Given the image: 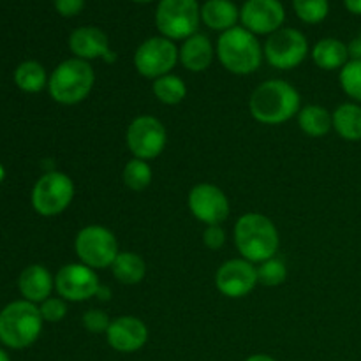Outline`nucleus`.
I'll return each instance as SVG.
<instances>
[{
  "instance_id": "3",
  "label": "nucleus",
  "mask_w": 361,
  "mask_h": 361,
  "mask_svg": "<svg viewBox=\"0 0 361 361\" xmlns=\"http://www.w3.org/2000/svg\"><path fill=\"white\" fill-rule=\"evenodd\" d=\"M215 53L221 66L236 76H249L256 73L264 60L263 44L257 35L243 27L222 32L215 44Z\"/></svg>"
},
{
  "instance_id": "13",
  "label": "nucleus",
  "mask_w": 361,
  "mask_h": 361,
  "mask_svg": "<svg viewBox=\"0 0 361 361\" xmlns=\"http://www.w3.org/2000/svg\"><path fill=\"white\" fill-rule=\"evenodd\" d=\"M187 207L196 221L204 226H219L231 214V204L221 187L214 183H197L189 190Z\"/></svg>"
},
{
  "instance_id": "29",
  "label": "nucleus",
  "mask_w": 361,
  "mask_h": 361,
  "mask_svg": "<svg viewBox=\"0 0 361 361\" xmlns=\"http://www.w3.org/2000/svg\"><path fill=\"white\" fill-rule=\"evenodd\" d=\"M257 282L264 288H279L288 281V267L277 256L257 264Z\"/></svg>"
},
{
  "instance_id": "6",
  "label": "nucleus",
  "mask_w": 361,
  "mask_h": 361,
  "mask_svg": "<svg viewBox=\"0 0 361 361\" xmlns=\"http://www.w3.org/2000/svg\"><path fill=\"white\" fill-rule=\"evenodd\" d=\"M74 252L80 263L87 264L92 270H106L111 268L113 261L120 254L118 240L106 226L88 224L74 236Z\"/></svg>"
},
{
  "instance_id": "22",
  "label": "nucleus",
  "mask_w": 361,
  "mask_h": 361,
  "mask_svg": "<svg viewBox=\"0 0 361 361\" xmlns=\"http://www.w3.org/2000/svg\"><path fill=\"white\" fill-rule=\"evenodd\" d=\"M334 130L349 143L361 141V106L358 102H344L331 113Z\"/></svg>"
},
{
  "instance_id": "34",
  "label": "nucleus",
  "mask_w": 361,
  "mask_h": 361,
  "mask_svg": "<svg viewBox=\"0 0 361 361\" xmlns=\"http://www.w3.org/2000/svg\"><path fill=\"white\" fill-rule=\"evenodd\" d=\"M55 11L63 18H74L85 9V0H53Z\"/></svg>"
},
{
  "instance_id": "11",
  "label": "nucleus",
  "mask_w": 361,
  "mask_h": 361,
  "mask_svg": "<svg viewBox=\"0 0 361 361\" xmlns=\"http://www.w3.org/2000/svg\"><path fill=\"white\" fill-rule=\"evenodd\" d=\"M126 143L133 157L152 161L164 152L168 145V130L154 115H140L126 130Z\"/></svg>"
},
{
  "instance_id": "39",
  "label": "nucleus",
  "mask_w": 361,
  "mask_h": 361,
  "mask_svg": "<svg viewBox=\"0 0 361 361\" xmlns=\"http://www.w3.org/2000/svg\"><path fill=\"white\" fill-rule=\"evenodd\" d=\"M0 361H11V356L7 355L6 349H2V348H0Z\"/></svg>"
},
{
  "instance_id": "17",
  "label": "nucleus",
  "mask_w": 361,
  "mask_h": 361,
  "mask_svg": "<svg viewBox=\"0 0 361 361\" xmlns=\"http://www.w3.org/2000/svg\"><path fill=\"white\" fill-rule=\"evenodd\" d=\"M104 337L113 351L133 355L147 345L148 326L143 319L136 316H120L111 319Z\"/></svg>"
},
{
  "instance_id": "31",
  "label": "nucleus",
  "mask_w": 361,
  "mask_h": 361,
  "mask_svg": "<svg viewBox=\"0 0 361 361\" xmlns=\"http://www.w3.org/2000/svg\"><path fill=\"white\" fill-rule=\"evenodd\" d=\"M69 302H66L60 296H49L48 300L39 305V310H41V316L44 323H60V321L66 319L67 312H69Z\"/></svg>"
},
{
  "instance_id": "7",
  "label": "nucleus",
  "mask_w": 361,
  "mask_h": 361,
  "mask_svg": "<svg viewBox=\"0 0 361 361\" xmlns=\"http://www.w3.org/2000/svg\"><path fill=\"white\" fill-rule=\"evenodd\" d=\"M201 6L197 0H159L155 7V27L162 37L185 41L197 34Z\"/></svg>"
},
{
  "instance_id": "23",
  "label": "nucleus",
  "mask_w": 361,
  "mask_h": 361,
  "mask_svg": "<svg viewBox=\"0 0 361 361\" xmlns=\"http://www.w3.org/2000/svg\"><path fill=\"white\" fill-rule=\"evenodd\" d=\"M111 274L120 284L136 286L143 282L145 275H147V263L140 254L133 252V250H120L111 264Z\"/></svg>"
},
{
  "instance_id": "18",
  "label": "nucleus",
  "mask_w": 361,
  "mask_h": 361,
  "mask_svg": "<svg viewBox=\"0 0 361 361\" xmlns=\"http://www.w3.org/2000/svg\"><path fill=\"white\" fill-rule=\"evenodd\" d=\"M18 289L23 300L41 305L44 300L53 295L55 289V277L51 271L42 264H28L18 277Z\"/></svg>"
},
{
  "instance_id": "38",
  "label": "nucleus",
  "mask_w": 361,
  "mask_h": 361,
  "mask_svg": "<svg viewBox=\"0 0 361 361\" xmlns=\"http://www.w3.org/2000/svg\"><path fill=\"white\" fill-rule=\"evenodd\" d=\"M245 361H277V360L270 355H264V353H257V355L249 356Z\"/></svg>"
},
{
  "instance_id": "21",
  "label": "nucleus",
  "mask_w": 361,
  "mask_h": 361,
  "mask_svg": "<svg viewBox=\"0 0 361 361\" xmlns=\"http://www.w3.org/2000/svg\"><path fill=\"white\" fill-rule=\"evenodd\" d=\"M312 62L323 71H341L351 60L349 46L337 37L319 39L310 49Z\"/></svg>"
},
{
  "instance_id": "14",
  "label": "nucleus",
  "mask_w": 361,
  "mask_h": 361,
  "mask_svg": "<svg viewBox=\"0 0 361 361\" xmlns=\"http://www.w3.org/2000/svg\"><path fill=\"white\" fill-rule=\"evenodd\" d=\"M257 284L256 264L243 257L224 261L215 271V288L226 298H245Z\"/></svg>"
},
{
  "instance_id": "1",
  "label": "nucleus",
  "mask_w": 361,
  "mask_h": 361,
  "mask_svg": "<svg viewBox=\"0 0 361 361\" xmlns=\"http://www.w3.org/2000/svg\"><path fill=\"white\" fill-rule=\"evenodd\" d=\"M302 95L286 80H268L254 88L249 99V111L263 126H282L298 115Z\"/></svg>"
},
{
  "instance_id": "12",
  "label": "nucleus",
  "mask_w": 361,
  "mask_h": 361,
  "mask_svg": "<svg viewBox=\"0 0 361 361\" xmlns=\"http://www.w3.org/2000/svg\"><path fill=\"white\" fill-rule=\"evenodd\" d=\"M101 286L97 271L80 261L63 264L55 275L56 295L71 303L88 302V300L95 298Z\"/></svg>"
},
{
  "instance_id": "10",
  "label": "nucleus",
  "mask_w": 361,
  "mask_h": 361,
  "mask_svg": "<svg viewBox=\"0 0 361 361\" xmlns=\"http://www.w3.org/2000/svg\"><path fill=\"white\" fill-rule=\"evenodd\" d=\"M133 63L140 76L154 81L173 73L178 63V46L162 35L148 37L134 51Z\"/></svg>"
},
{
  "instance_id": "20",
  "label": "nucleus",
  "mask_w": 361,
  "mask_h": 361,
  "mask_svg": "<svg viewBox=\"0 0 361 361\" xmlns=\"http://www.w3.org/2000/svg\"><path fill=\"white\" fill-rule=\"evenodd\" d=\"M240 9L233 0H207L201 6V23L210 30L228 32L238 27Z\"/></svg>"
},
{
  "instance_id": "26",
  "label": "nucleus",
  "mask_w": 361,
  "mask_h": 361,
  "mask_svg": "<svg viewBox=\"0 0 361 361\" xmlns=\"http://www.w3.org/2000/svg\"><path fill=\"white\" fill-rule=\"evenodd\" d=\"M152 92H154V97L162 104L176 106L187 97V85L182 78L171 73L154 80Z\"/></svg>"
},
{
  "instance_id": "36",
  "label": "nucleus",
  "mask_w": 361,
  "mask_h": 361,
  "mask_svg": "<svg viewBox=\"0 0 361 361\" xmlns=\"http://www.w3.org/2000/svg\"><path fill=\"white\" fill-rule=\"evenodd\" d=\"M344 6L351 14L361 16V0H344Z\"/></svg>"
},
{
  "instance_id": "41",
  "label": "nucleus",
  "mask_w": 361,
  "mask_h": 361,
  "mask_svg": "<svg viewBox=\"0 0 361 361\" xmlns=\"http://www.w3.org/2000/svg\"><path fill=\"white\" fill-rule=\"evenodd\" d=\"M2 176H4V169H2V166H0V180H2Z\"/></svg>"
},
{
  "instance_id": "19",
  "label": "nucleus",
  "mask_w": 361,
  "mask_h": 361,
  "mask_svg": "<svg viewBox=\"0 0 361 361\" xmlns=\"http://www.w3.org/2000/svg\"><path fill=\"white\" fill-rule=\"evenodd\" d=\"M215 56L217 53H215V46L212 44L210 37L200 34V32L187 37L178 48V62L189 73H204L207 69H210Z\"/></svg>"
},
{
  "instance_id": "2",
  "label": "nucleus",
  "mask_w": 361,
  "mask_h": 361,
  "mask_svg": "<svg viewBox=\"0 0 361 361\" xmlns=\"http://www.w3.org/2000/svg\"><path fill=\"white\" fill-rule=\"evenodd\" d=\"M233 238L240 257L254 264L275 257L281 247V235L275 222L267 215L256 212L243 214L236 221Z\"/></svg>"
},
{
  "instance_id": "30",
  "label": "nucleus",
  "mask_w": 361,
  "mask_h": 361,
  "mask_svg": "<svg viewBox=\"0 0 361 361\" xmlns=\"http://www.w3.org/2000/svg\"><path fill=\"white\" fill-rule=\"evenodd\" d=\"M338 81L348 97L355 102H361V60H349L338 74Z\"/></svg>"
},
{
  "instance_id": "27",
  "label": "nucleus",
  "mask_w": 361,
  "mask_h": 361,
  "mask_svg": "<svg viewBox=\"0 0 361 361\" xmlns=\"http://www.w3.org/2000/svg\"><path fill=\"white\" fill-rule=\"evenodd\" d=\"M152 180H154V171H152L148 161L133 157L123 166L122 182L127 189L134 190V192H141V190L150 187Z\"/></svg>"
},
{
  "instance_id": "40",
  "label": "nucleus",
  "mask_w": 361,
  "mask_h": 361,
  "mask_svg": "<svg viewBox=\"0 0 361 361\" xmlns=\"http://www.w3.org/2000/svg\"><path fill=\"white\" fill-rule=\"evenodd\" d=\"M130 2H134V4H152V2H155V0H130Z\"/></svg>"
},
{
  "instance_id": "9",
  "label": "nucleus",
  "mask_w": 361,
  "mask_h": 361,
  "mask_svg": "<svg viewBox=\"0 0 361 361\" xmlns=\"http://www.w3.org/2000/svg\"><path fill=\"white\" fill-rule=\"evenodd\" d=\"M309 41L298 28L282 27L281 30L268 35L263 44L264 60L268 66L279 71L296 69L309 56Z\"/></svg>"
},
{
  "instance_id": "15",
  "label": "nucleus",
  "mask_w": 361,
  "mask_h": 361,
  "mask_svg": "<svg viewBox=\"0 0 361 361\" xmlns=\"http://www.w3.org/2000/svg\"><path fill=\"white\" fill-rule=\"evenodd\" d=\"M284 21L281 0H245L240 7V23L254 35H271L281 30Z\"/></svg>"
},
{
  "instance_id": "8",
  "label": "nucleus",
  "mask_w": 361,
  "mask_h": 361,
  "mask_svg": "<svg viewBox=\"0 0 361 361\" xmlns=\"http://www.w3.org/2000/svg\"><path fill=\"white\" fill-rule=\"evenodd\" d=\"M76 187L73 178L62 171H48L39 176L32 187L30 203L41 217L62 215L73 204Z\"/></svg>"
},
{
  "instance_id": "28",
  "label": "nucleus",
  "mask_w": 361,
  "mask_h": 361,
  "mask_svg": "<svg viewBox=\"0 0 361 361\" xmlns=\"http://www.w3.org/2000/svg\"><path fill=\"white\" fill-rule=\"evenodd\" d=\"M293 9L303 23L319 25L330 14V0H293Z\"/></svg>"
},
{
  "instance_id": "25",
  "label": "nucleus",
  "mask_w": 361,
  "mask_h": 361,
  "mask_svg": "<svg viewBox=\"0 0 361 361\" xmlns=\"http://www.w3.org/2000/svg\"><path fill=\"white\" fill-rule=\"evenodd\" d=\"M14 83L25 94H39L48 88V73L44 66L35 60H25L14 69Z\"/></svg>"
},
{
  "instance_id": "37",
  "label": "nucleus",
  "mask_w": 361,
  "mask_h": 361,
  "mask_svg": "<svg viewBox=\"0 0 361 361\" xmlns=\"http://www.w3.org/2000/svg\"><path fill=\"white\" fill-rule=\"evenodd\" d=\"M97 300H101V302H108L109 298H111V291H109L108 288H104V286H101L97 291V296H95Z\"/></svg>"
},
{
  "instance_id": "35",
  "label": "nucleus",
  "mask_w": 361,
  "mask_h": 361,
  "mask_svg": "<svg viewBox=\"0 0 361 361\" xmlns=\"http://www.w3.org/2000/svg\"><path fill=\"white\" fill-rule=\"evenodd\" d=\"M349 55L353 60H361V34L349 42Z\"/></svg>"
},
{
  "instance_id": "4",
  "label": "nucleus",
  "mask_w": 361,
  "mask_h": 361,
  "mask_svg": "<svg viewBox=\"0 0 361 361\" xmlns=\"http://www.w3.org/2000/svg\"><path fill=\"white\" fill-rule=\"evenodd\" d=\"M95 85V71L87 60H62L53 69L48 80L49 97L62 106H76L92 94Z\"/></svg>"
},
{
  "instance_id": "16",
  "label": "nucleus",
  "mask_w": 361,
  "mask_h": 361,
  "mask_svg": "<svg viewBox=\"0 0 361 361\" xmlns=\"http://www.w3.org/2000/svg\"><path fill=\"white\" fill-rule=\"evenodd\" d=\"M71 53L76 59L87 60H104L106 63H113L116 60V53L109 48V37L102 28L94 27V25H85L78 27L71 32L69 35Z\"/></svg>"
},
{
  "instance_id": "33",
  "label": "nucleus",
  "mask_w": 361,
  "mask_h": 361,
  "mask_svg": "<svg viewBox=\"0 0 361 361\" xmlns=\"http://www.w3.org/2000/svg\"><path fill=\"white\" fill-rule=\"evenodd\" d=\"M203 243L210 250H221L226 243V229L219 226H207L203 231Z\"/></svg>"
},
{
  "instance_id": "32",
  "label": "nucleus",
  "mask_w": 361,
  "mask_h": 361,
  "mask_svg": "<svg viewBox=\"0 0 361 361\" xmlns=\"http://www.w3.org/2000/svg\"><path fill=\"white\" fill-rule=\"evenodd\" d=\"M81 324H83V328L88 334L106 335L109 324H111V317H109L108 312L102 309H88L87 312L81 316Z\"/></svg>"
},
{
  "instance_id": "5",
  "label": "nucleus",
  "mask_w": 361,
  "mask_h": 361,
  "mask_svg": "<svg viewBox=\"0 0 361 361\" xmlns=\"http://www.w3.org/2000/svg\"><path fill=\"white\" fill-rule=\"evenodd\" d=\"M42 324L39 305L27 300L11 302L0 312V342L16 351L30 348L41 337Z\"/></svg>"
},
{
  "instance_id": "24",
  "label": "nucleus",
  "mask_w": 361,
  "mask_h": 361,
  "mask_svg": "<svg viewBox=\"0 0 361 361\" xmlns=\"http://www.w3.org/2000/svg\"><path fill=\"white\" fill-rule=\"evenodd\" d=\"M296 122L302 133L309 137H323L334 129L331 113L319 104L303 106L296 115Z\"/></svg>"
}]
</instances>
